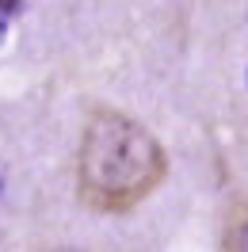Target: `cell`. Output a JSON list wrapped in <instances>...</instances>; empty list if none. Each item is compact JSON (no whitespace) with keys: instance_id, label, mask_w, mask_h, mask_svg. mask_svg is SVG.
Wrapping results in <instances>:
<instances>
[{"instance_id":"6da1fadb","label":"cell","mask_w":248,"mask_h":252,"mask_svg":"<svg viewBox=\"0 0 248 252\" xmlns=\"http://www.w3.org/2000/svg\"><path fill=\"white\" fill-rule=\"evenodd\" d=\"M168 176V153L149 126L115 107H95L80 130L77 199L95 214L141 206Z\"/></svg>"},{"instance_id":"3957f363","label":"cell","mask_w":248,"mask_h":252,"mask_svg":"<svg viewBox=\"0 0 248 252\" xmlns=\"http://www.w3.org/2000/svg\"><path fill=\"white\" fill-rule=\"evenodd\" d=\"M16 4H19V0H0V19L8 16V12H12V8H16Z\"/></svg>"},{"instance_id":"277c9868","label":"cell","mask_w":248,"mask_h":252,"mask_svg":"<svg viewBox=\"0 0 248 252\" xmlns=\"http://www.w3.org/2000/svg\"><path fill=\"white\" fill-rule=\"evenodd\" d=\"M54 252H73V249H54Z\"/></svg>"},{"instance_id":"7a4b0ae2","label":"cell","mask_w":248,"mask_h":252,"mask_svg":"<svg viewBox=\"0 0 248 252\" xmlns=\"http://www.w3.org/2000/svg\"><path fill=\"white\" fill-rule=\"evenodd\" d=\"M229 252H248V218L233 229V237H229Z\"/></svg>"}]
</instances>
